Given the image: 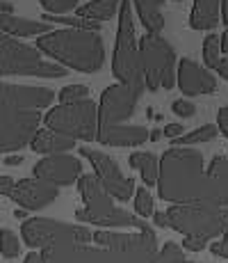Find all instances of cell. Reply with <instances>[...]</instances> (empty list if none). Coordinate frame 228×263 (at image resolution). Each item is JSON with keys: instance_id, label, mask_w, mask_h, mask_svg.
I'll return each mask as SVG.
<instances>
[{"instance_id": "26", "label": "cell", "mask_w": 228, "mask_h": 263, "mask_svg": "<svg viewBox=\"0 0 228 263\" xmlns=\"http://www.w3.org/2000/svg\"><path fill=\"white\" fill-rule=\"evenodd\" d=\"M217 133H219V128H217L215 124H205V126H201V128L192 130V133L176 138V140H174V146H192V144L210 142V140L217 138Z\"/></svg>"}, {"instance_id": "19", "label": "cell", "mask_w": 228, "mask_h": 263, "mask_svg": "<svg viewBox=\"0 0 228 263\" xmlns=\"http://www.w3.org/2000/svg\"><path fill=\"white\" fill-rule=\"evenodd\" d=\"M201 206L228 209V158L215 156L210 167L205 170V188Z\"/></svg>"}, {"instance_id": "39", "label": "cell", "mask_w": 228, "mask_h": 263, "mask_svg": "<svg viewBox=\"0 0 228 263\" xmlns=\"http://www.w3.org/2000/svg\"><path fill=\"white\" fill-rule=\"evenodd\" d=\"M23 263H44L42 259V252H32V254H28L25 256V261Z\"/></svg>"}, {"instance_id": "31", "label": "cell", "mask_w": 228, "mask_h": 263, "mask_svg": "<svg viewBox=\"0 0 228 263\" xmlns=\"http://www.w3.org/2000/svg\"><path fill=\"white\" fill-rule=\"evenodd\" d=\"M42 7L53 16H67L78 7V0H42Z\"/></svg>"}, {"instance_id": "38", "label": "cell", "mask_w": 228, "mask_h": 263, "mask_svg": "<svg viewBox=\"0 0 228 263\" xmlns=\"http://www.w3.org/2000/svg\"><path fill=\"white\" fill-rule=\"evenodd\" d=\"M23 156H7V158H5V165H9V167H16V165H21L23 163Z\"/></svg>"}, {"instance_id": "5", "label": "cell", "mask_w": 228, "mask_h": 263, "mask_svg": "<svg viewBox=\"0 0 228 263\" xmlns=\"http://www.w3.org/2000/svg\"><path fill=\"white\" fill-rule=\"evenodd\" d=\"M112 73L121 85L135 89L137 94H144L146 85L139 67V48H137V39H135L133 7H130L128 0H121L119 5V32H116Z\"/></svg>"}, {"instance_id": "3", "label": "cell", "mask_w": 228, "mask_h": 263, "mask_svg": "<svg viewBox=\"0 0 228 263\" xmlns=\"http://www.w3.org/2000/svg\"><path fill=\"white\" fill-rule=\"evenodd\" d=\"M44 263H185V252L176 242H164L158 252H116L89 245H55L42 252Z\"/></svg>"}, {"instance_id": "24", "label": "cell", "mask_w": 228, "mask_h": 263, "mask_svg": "<svg viewBox=\"0 0 228 263\" xmlns=\"http://www.w3.org/2000/svg\"><path fill=\"white\" fill-rule=\"evenodd\" d=\"M119 5H121V0H89L87 5L78 7L75 16L85 18V21L103 23V21L119 16Z\"/></svg>"}, {"instance_id": "28", "label": "cell", "mask_w": 228, "mask_h": 263, "mask_svg": "<svg viewBox=\"0 0 228 263\" xmlns=\"http://www.w3.org/2000/svg\"><path fill=\"white\" fill-rule=\"evenodd\" d=\"M0 254H3L5 259H16V256H21V242H18V236L14 234L12 229L0 231Z\"/></svg>"}, {"instance_id": "25", "label": "cell", "mask_w": 228, "mask_h": 263, "mask_svg": "<svg viewBox=\"0 0 228 263\" xmlns=\"http://www.w3.org/2000/svg\"><path fill=\"white\" fill-rule=\"evenodd\" d=\"M128 163H130V167H135L141 174L146 188L158 183L160 160H158V156H155V154H151V151H135V154H130Z\"/></svg>"}, {"instance_id": "35", "label": "cell", "mask_w": 228, "mask_h": 263, "mask_svg": "<svg viewBox=\"0 0 228 263\" xmlns=\"http://www.w3.org/2000/svg\"><path fill=\"white\" fill-rule=\"evenodd\" d=\"M217 124H219L217 128H219L221 133H224L226 138H228V105H226V108H221L219 112H217Z\"/></svg>"}, {"instance_id": "40", "label": "cell", "mask_w": 228, "mask_h": 263, "mask_svg": "<svg viewBox=\"0 0 228 263\" xmlns=\"http://www.w3.org/2000/svg\"><path fill=\"white\" fill-rule=\"evenodd\" d=\"M0 14H14V5H12V3H5V0H0Z\"/></svg>"}, {"instance_id": "4", "label": "cell", "mask_w": 228, "mask_h": 263, "mask_svg": "<svg viewBox=\"0 0 228 263\" xmlns=\"http://www.w3.org/2000/svg\"><path fill=\"white\" fill-rule=\"evenodd\" d=\"M78 190L82 195L85 206L75 211V220L87 222L96 227H108V229H137L141 234H155L153 227L146 220L137 217L128 211L114 206L112 197L105 192V188L98 183L94 174H82L78 179Z\"/></svg>"}, {"instance_id": "42", "label": "cell", "mask_w": 228, "mask_h": 263, "mask_svg": "<svg viewBox=\"0 0 228 263\" xmlns=\"http://www.w3.org/2000/svg\"><path fill=\"white\" fill-rule=\"evenodd\" d=\"M153 220H155V224H158V227H167L164 213H158V211H155V213H153Z\"/></svg>"}, {"instance_id": "27", "label": "cell", "mask_w": 228, "mask_h": 263, "mask_svg": "<svg viewBox=\"0 0 228 263\" xmlns=\"http://www.w3.org/2000/svg\"><path fill=\"white\" fill-rule=\"evenodd\" d=\"M221 37L219 34H208L205 42H203V62L208 69H219V64L224 62V58H221Z\"/></svg>"}, {"instance_id": "15", "label": "cell", "mask_w": 228, "mask_h": 263, "mask_svg": "<svg viewBox=\"0 0 228 263\" xmlns=\"http://www.w3.org/2000/svg\"><path fill=\"white\" fill-rule=\"evenodd\" d=\"M32 174H34V179H42L46 183L55 185V188H59V185H73L82 176V160H78L71 154L44 156L32 167Z\"/></svg>"}, {"instance_id": "32", "label": "cell", "mask_w": 228, "mask_h": 263, "mask_svg": "<svg viewBox=\"0 0 228 263\" xmlns=\"http://www.w3.org/2000/svg\"><path fill=\"white\" fill-rule=\"evenodd\" d=\"M174 112H176V115H178V117H182V119H187V117H194L196 108H194V103H192V101L178 99V101H174Z\"/></svg>"}, {"instance_id": "12", "label": "cell", "mask_w": 228, "mask_h": 263, "mask_svg": "<svg viewBox=\"0 0 228 263\" xmlns=\"http://www.w3.org/2000/svg\"><path fill=\"white\" fill-rule=\"evenodd\" d=\"M42 115L39 112H5L0 110V154L21 151L37 135Z\"/></svg>"}, {"instance_id": "23", "label": "cell", "mask_w": 228, "mask_h": 263, "mask_svg": "<svg viewBox=\"0 0 228 263\" xmlns=\"http://www.w3.org/2000/svg\"><path fill=\"white\" fill-rule=\"evenodd\" d=\"M167 0H135L139 21L144 23L149 34H160L164 30V14H162V5Z\"/></svg>"}, {"instance_id": "44", "label": "cell", "mask_w": 228, "mask_h": 263, "mask_svg": "<svg viewBox=\"0 0 228 263\" xmlns=\"http://www.w3.org/2000/svg\"><path fill=\"white\" fill-rule=\"evenodd\" d=\"M221 53L228 55V30H226L224 34H221Z\"/></svg>"}, {"instance_id": "11", "label": "cell", "mask_w": 228, "mask_h": 263, "mask_svg": "<svg viewBox=\"0 0 228 263\" xmlns=\"http://www.w3.org/2000/svg\"><path fill=\"white\" fill-rule=\"evenodd\" d=\"M80 156L91 163L94 176L98 179V183L103 185L110 197H114L119 201H128L130 197H135V181L121 172L114 158H110L108 154H103L98 149H91V146H82Z\"/></svg>"}, {"instance_id": "36", "label": "cell", "mask_w": 228, "mask_h": 263, "mask_svg": "<svg viewBox=\"0 0 228 263\" xmlns=\"http://www.w3.org/2000/svg\"><path fill=\"white\" fill-rule=\"evenodd\" d=\"M14 185H16V181H14L12 176H0V195L9 197L14 190Z\"/></svg>"}, {"instance_id": "47", "label": "cell", "mask_w": 228, "mask_h": 263, "mask_svg": "<svg viewBox=\"0 0 228 263\" xmlns=\"http://www.w3.org/2000/svg\"><path fill=\"white\" fill-rule=\"evenodd\" d=\"M224 240H228V229H226V234H224Z\"/></svg>"}, {"instance_id": "13", "label": "cell", "mask_w": 228, "mask_h": 263, "mask_svg": "<svg viewBox=\"0 0 228 263\" xmlns=\"http://www.w3.org/2000/svg\"><path fill=\"white\" fill-rule=\"evenodd\" d=\"M139 96L135 89L126 87V85L116 83L110 85L103 94H100L98 103V128H108V126H119L128 121L137 112V103Z\"/></svg>"}, {"instance_id": "45", "label": "cell", "mask_w": 228, "mask_h": 263, "mask_svg": "<svg viewBox=\"0 0 228 263\" xmlns=\"http://www.w3.org/2000/svg\"><path fill=\"white\" fill-rule=\"evenodd\" d=\"M162 138V130H151V133H149V140H153V142H155V140H160Z\"/></svg>"}, {"instance_id": "16", "label": "cell", "mask_w": 228, "mask_h": 263, "mask_svg": "<svg viewBox=\"0 0 228 263\" xmlns=\"http://www.w3.org/2000/svg\"><path fill=\"white\" fill-rule=\"evenodd\" d=\"M176 85L182 94L187 96H201V94H215L217 92V78L194 60H180L176 64Z\"/></svg>"}, {"instance_id": "7", "label": "cell", "mask_w": 228, "mask_h": 263, "mask_svg": "<svg viewBox=\"0 0 228 263\" xmlns=\"http://www.w3.org/2000/svg\"><path fill=\"white\" fill-rule=\"evenodd\" d=\"M139 48V67L144 76V85L149 92L174 89L176 85V50L160 34H149L137 42Z\"/></svg>"}, {"instance_id": "17", "label": "cell", "mask_w": 228, "mask_h": 263, "mask_svg": "<svg viewBox=\"0 0 228 263\" xmlns=\"http://www.w3.org/2000/svg\"><path fill=\"white\" fill-rule=\"evenodd\" d=\"M9 197H12L23 211H42L57 199L59 190L42 179H23L14 185Z\"/></svg>"}, {"instance_id": "41", "label": "cell", "mask_w": 228, "mask_h": 263, "mask_svg": "<svg viewBox=\"0 0 228 263\" xmlns=\"http://www.w3.org/2000/svg\"><path fill=\"white\" fill-rule=\"evenodd\" d=\"M221 23L228 25V0H221Z\"/></svg>"}, {"instance_id": "2", "label": "cell", "mask_w": 228, "mask_h": 263, "mask_svg": "<svg viewBox=\"0 0 228 263\" xmlns=\"http://www.w3.org/2000/svg\"><path fill=\"white\" fill-rule=\"evenodd\" d=\"M37 50L50 62L82 73H96L105 64V44L91 30H53L37 39Z\"/></svg>"}, {"instance_id": "43", "label": "cell", "mask_w": 228, "mask_h": 263, "mask_svg": "<svg viewBox=\"0 0 228 263\" xmlns=\"http://www.w3.org/2000/svg\"><path fill=\"white\" fill-rule=\"evenodd\" d=\"M217 71H219V76H221V78H226V80H228V58H226L224 62L219 64V69H217Z\"/></svg>"}, {"instance_id": "1", "label": "cell", "mask_w": 228, "mask_h": 263, "mask_svg": "<svg viewBox=\"0 0 228 263\" xmlns=\"http://www.w3.org/2000/svg\"><path fill=\"white\" fill-rule=\"evenodd\" d=\"M158 192L174 206L201 204L205 188V163L201 151L192 146H171L162 154Z\"/></svg>"}, {"instance_id": "34", "label": "cell", "mask_w": 228, "mask_h": 263, "mask_svg": "<svg viewBox=\"0 0 228 263\" xmlns=\"http://www.w3.org/2000/svg\"><path fill=\"white\" fill-rule=\"evenodd\" d=\"M210 252L215 256H224V259H228V240H217L210 245ZM192 263H199V261H192Z\"/></svg>"}, {"instance_id": "21", "label": "cell", "mask_w": 228, "mask_h": 263, "mask_svg": "<svg viewBox=\"0 0 228 263\" xmlns=\"http://www.w3.org/2000/svg\"><path fill=\"white\" fill-rule=\"evenodd\" d=\"M53 25L46 21H32V18H21L14 14H0V32L9 34V37H44V34L53 32Z\"/></svg>"}, {"instance_id": "9", "label": "cell", "mask_w": 228, "mask_h": 263, "mask_svg": "<svg viewBox=\"0 0 228 263\" xmlns=\"http://www.w3.org/2000/svg\"><path fill=\"white\" fill-rule=\"evenodd\" d=\"M44 121L48 130H55L64 138L94 142L98 133V103L85 99L67 105H55L46 112Z\"/></svg>"}, {"instance_id": "10", "label": "cell", "mask_w": 228, "mask_h": 263, "mask_svg": "<svg viewBox=\"0 0 228 263\" xmlns=\"http://www.w3.org/2000/svg\"><path fill=\"white\" fill-rule=\"evenodd\" d=\"M21 236L25 245L32 250H46L55 245H89L94 240V234L87 227L67 224L50 217H32L25 220L21 227Z\"/></svg>"}, {"instance_id": "46", "label": "cell", "mask_w": 228, "mask_h": 263, "mask_svg": "<svg viewBox=\"0 0 228 263\" xmlns=\"http://www.w3.org/2000/svg\"><path fill=\"white\" fill-rule=\"evenodd\" d=\"M14 217H16V220H23V217H25V211H23V209H16V211H14Z\"/></svg>"}, {"instance_id": "8", "label": "cell", "mask_w": 228, "mask_h": 263, "mask_svg": "<svg viewBox=\"0 0 228 263\" xmlns=\"http://www.w3.org/2000/svg\"><path fill=\"white\" fill-rule=\"evenodd\" d=\"M164 217L167 227L176 229L178 234H185V238L210 240L226 234L228 229V209H217V206H171Z\"/></svg>"}, {"instance_id": "6", "label": "cell", "mask_w": 228, "mask_h": 263, "mask_svg": "<svg viewBox=\"0 0 228 263\" xmlns=\"http://www.w3.org/2000/svg\"><path fill=\"white\" fill-rule=\"evenodd\" d=\"M69 69L46 60L37 46L18 42L0 32V78L3 76H28V78H64Z\"/></svg>"}, {"instance_id": "33", "label": "cell", "mask_w": 228, "mask_h": 263, "mask_svg": "<svg viewBox=\"0 0 228 263\" xmlns=\"http://www.w3.org/2000/svg\"><path fill=\"white\" fill-rule=\"evenodd\" d=\"M205 245H208V240H201V238H185L182 240V250H187V252H201Z\"/></svg>"}, {"instance_id": "29", "label": "cell", "mask_w": 228, "mask_h": 263, "mask_svg": "<svg viewBox=\"0 0 228 263\" xmlns=\"http://www.w3.org/2000/svg\"><path fill=\"white\" fill-rule=\"evenodd\" d=\"M57 99L62 105L75 103V101H85V99H89V87L87 85H67V87H62V92L57 94Z\"/></svg>"}, {"instance_id": "20", "label": "cell", "mask_w": 228, "mask_h": 263, "mask_svg": "<svg viewBox=\"0 0 228 263\" xmlns=\"http://www.w3.org/2000/svg\"><path fill=\"white\" fill-rule=\"evenodd\" d=\"M149 140V130L144 126H108V128H98L96 133V142L103 146H139Z\"/></svg>"}, {"instance_id": "22", "label": "cell", "mask_w": 228, "mask_h": 263, "mask_svg": "<svg viewBox=\"0 0 228 263\" xmlns=\"http://www.w3.org/2000/svg\"><path fill=\"white\" fill-rule=\"evenodd\" d=\"M34 154H44V156H55V154H69L75 146V140L64 138V135L55 133V130H37V135L30 142Z\"/></svg>"}, {"instance_id": "37", "label": "cell", "mask_w": 228, "mask_h": 263, "mask_svg": "<svg viewBox=\"0 0 228 263\" xmlns=\"http://www.w3.org/2000/svg\"><path fill=\"white\" fill-rule=\"evenodd\" d=\"M182 128H185V124H169V126H164V135L171 140H176L182 135Z\"/></svg>"}, {"instance_id": "18", "label": "cell", "mask_w": 228, "mask_h": 263, "mask_svg": "<svg viewBox=\"0 0 228 263\" xmlns=\"http://www.w3.org/2000/svg\"><path fill=\"white\" fill-rule=\"evenodd\" d=\"M94 242L105 250L116 252H158V236L155 234H119V231L100 229L94 231Z\"/></svg>"}, {"instance_id": "14", "label": "cell", "mask_w": 228, "mask_h": 263, "mask_svg": "<svg viewBox=\"0 0 228 263\" xmlns=\"http://www.w3.org/2000/svg\"><path fill=\"white\" fill-rule=\"evenodd\" d=\"M53 101L55 94L48 87L0 83V110L5 112H39Z\"/></svg>"}, {"instance_id": "30", "label": "cell", "mask_w": 228, "mask_h": 263, "mask_svg": "<svg viewBox=\"0 0 228 263\" xmlns=\"http://www.w3.org/2000/svg\"><path fill=\"white\" fill-rule=\"evenodd\" d=\"M135 209H137V215L139 217H151L155 213L153 209V197L146 188H137L135 190Z\"/></svg>"}]
</instances>
